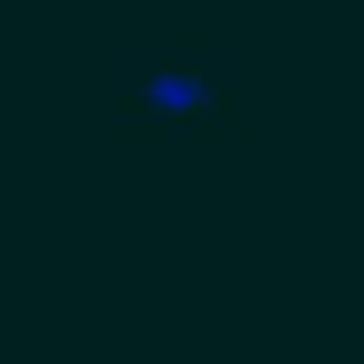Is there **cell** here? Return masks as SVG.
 Returning a JSON list of instances; mask_svg holds the SVG:
<instances>
[{
  "label": "cell",
  "mask_w": 364,
  "mask_h": 364,
  "mask_svg": "<svg viewBox=\"0 0 364 364\" xmlns=\"http://www.w3.org/2000/svg\"><path fill=\"white\" fill-rule=\"evenodd\" d=\"M250 96V68H240L220 38H173V48L125 58V134H144L154 154H182L201 134H220Z\"/></svg>",
  "instance_id": "obj_1"
}]
</instances>
